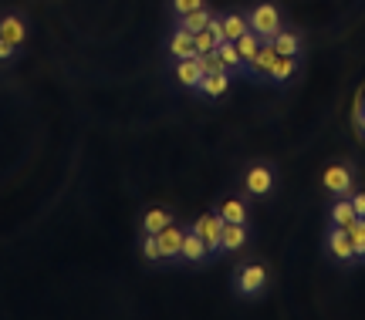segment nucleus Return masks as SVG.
Segmentation results:
<instances>
[{"label":"nucleus","instance_id":"obj_12","mask_svg":"<svg viewBox=\"0 0 365 320\" xmlns=\"http://www.w3.org/2000/svg\"><path fill=\"white\" fill-rule=\"evenodd\" d=\"M173 75H176V81H180L182 88H193L200 85V78H203V68H200V58H180L176 61V68H173Z\"/></svg>","mask_w":365,"mask_h":320},{"label":"nucleus","instance_id":"obj_10","mask_svg":"<svg viewBox=\"0 0 365 320\" xmlns=\"http://www.w3.org/2000/svg\"><path fill=\"white\" fill-rule=\"evenodd\" d=\"M247 240H250L247 223H227L220 236V253H240L247 246Z\"/></svg>","mask_w":365,"mask_h":320},{"label":"nucleus","instance_id":"obj_25","mask_svg":"<svg viewBox=\"0 0 365 320\" xmlns=\"http://www.w3.org/2000/svg\"><path fill=\"white\" fill-rule=\"evenodd\" d=\"M200 58V68H203V75H223L227 71V64H223V58L217 51H210V54H196Z\"/></svg>","mask_w":365,"mask_h":320},{"label":"nucleus","instance_id":"obj_16","mask_svg":"<svg viewBox=\"0 0 365 320\" xmlns=\"http://www.w3.org/2000/svg\"><path fill=\"white\" fill-rule=\"evenodd\" d=\"M298 68H301V58H284V54H277V61H274L267 81H274V85H284V81H291V78L298 75Z\"/></svg>","mask_w":365,"mask_h":320},{"label":"nucleus","instance_id":"obj_22","mask_svg":"<svg viewBox=\"0 0 365 320\" xmlns=\"http://www.w3.org/2000/svg\"><path fill=\"white\" fill-rule=\"evenodd\" d=\"M217 213H220L227 223H247V203H244V199H223Z\"/></svg>","mask_w":365,"mask_h":320},{"label":"nucleus","instance_id":"obj_9","mask_svg":"<svg viewBox=\"0 0 365 320\" xmlns=\"http://www.w3.org/2000/svg\"><path fill=\"white\" fill-rule=\"evenodd\" d=\"M271 44H274V51L284 54V58H301V51H304L301 31H291V27H281V31L271 38Z\"/></svg>","mask_w":365,"mask_h":320},{"label":"nucleus","instance_id":"obj_1","mask_svg":"<svg viewBox=\"0 0 365 320\" xmlns=\"http://www.w3.org/2000/svg\"><path fill=\"white\" fill-rule=\"evenodd\" d=\"M247 24L261 41H271L274 34L284 27L281 24V11H277V4H257V7L247 14Z\"/></svg>","mask_w":365,"mask_h":320},{"label":"nucleus","instance_id":"obj_28","mask_svg":"<svg viewBox=\"0 0 365 320\" xmlns=\"http://www.w3.org/2000/svg\"><path fill=\"white\" fill-rule=\"evenodd\" d=\"M193 41H196V54H210V51H217V41L210 38V31L203 27L200 34H193Z\"/></svg>","mask_w":365,"mask_h":320},{"label":"nucleus","instance_id":"obj_2","mask_svg":"<svg viewBox=\"0 0 365 320\" xmlns=\"http://www.w3.org/2000/svg\"><path fill=\"white\" fill-rule=\"evenodd\" d=\"M223 226H227V219L220 216V213H203V216L196 219L190 230L196 233V236H203V243H207L210 256L220 253V236H223Z\"/></svg>","mask_w":365,"mask_h":320},{"label":"nucleus","instance_id":"obj_26","mask_svg":"<svg viewBox=\"0 0 365 320\" xmlns=\"http://www.w3.org/2000/svg\"><path fill=\"white\" fill-rule=\"evenodd\" d=\"M143 256L149 263H163V253H159V240L153 233H143Z\"/></svg>","mask_w":365,"mask_h":320},{"label":"nucleus","instance_id":"obj_24","mask_svg":"<svg viewBox=\"0 0 365 320\" xmlns=\"http://www.w3.org/2000/svg\"><path fill=\"white\" fill-rule=\"evenodd\" d=\"M328 216H331V223H335V226H349V223H352V219H355L352 199H349V196H341L339 203L331 206V213H328Z\"/></svg>","mask_w":365,"mask_h":320},{"label":"nucleus","instance_id":"obj_14","mask_svg":"<svg viewBox=\"0 0 365 320\" xmlns=\"http://www.w3.org/2000/svg\"><path fill=\"white\" fill-rule=\"evenodd\" d=\"M210 256V250H207V243H203V236H196L193 230H186V236H182V253H180V260L182 263H203Z\"/></svg>","mask_w":365,"mask_h":320},{"label":"nucleus","instance_id":"obj_19","mask_svg":"<svg viewBox=\"0 0 365 320\" xmlns=\"http://www.w3.org/2000/svg\"><path fill=\"white\" fill-rule=\"evenodd\" d=\"M261 44H264V41L257 38L254 31H247V34H240V38H237V51H240V61H244V68L254 61V54L261 51Z\"/></svg>","mask_w":365,"mask_h":320},{"label":"nucleus","instance_id":"obj_20","mask_svg":"<svg viewBox=\"0 0 365 320\" xmlns=\"http://www.w3.org/2000/svg\"><path fill=\"white\" fill-rule=\"evenodd\" d=\"M247 31H250L247 14H223V34H227V41H237Z\"/></svg>","mask_w":365,"mask_h":320},{"label":"nucleus","instance_id":"obj_5","mask_svg":"<svg viewBox=\"0 0 365 320\" xmlns=\"http://www.w3.org/2000/svg\"><path fill=\"white\" fill-rule=\"evenodd\" d=\"M244 189L257 199H267L274 192V169L271 166H250L244 176Z\"/></svg>","mask_w":365,"mask_h":320},{"label":"nucleus","instance_id":"obj_3","mask_svg":"<svg viewBox=\"0 0 365 320\" xmlns=\"http://www.w3.org/2000/svg\"><path fill=\"white\" fill-rule=\"evenodd\" d=\"M325 250L335 263L355 267V250H352V240H349L345 226H335V223H331V230H328V236H325Z\"/></svg>","mask_w":365,"mask_h":320},{"label":"nucleus","instance_id":"obj_17","mask_svg":"<svg viewBox=\"0 0 365 320\" xmlns=\"http://www.w3.org/2000/svg\"><path fill=\"white\" fill-rule=\"evenodd\" d=\"M345 233H349V240H352V250H355V263H365V219L355 216L349 226H345Z\"/></svg>","mask_w":365,"mask_h":320},{"label":"nucleus","instance_id":"obj_8","mask_svg":"<svg viewBox=\"0 0 365 320\" xmlns=\"http://www.w3.org/2000/svg\"><path fill=\"white\" fill-rule=\"evenodd\" d=\"M274 61H277V51H274V44H271V41H264V44H261V51L254 54V61H250L247 68H244V75H247L250 81H264V78L271 75Z\"/></svg>","mask_w":365,"mask_h":320},{"label":"nucleus","instance_id":"obj_6","mask_svg":"<svg viewBox=\"0 0 365 320\" xmlns=\"http://www.w3.org/2000/svg\"><path fill=\"white\" fill-rule=\"evenodd\" d=\"M322 186H325L331 196H349L355 189V179H352V166H328L325 176H322Z\"/></svg>","mask_w":365,"mask_h":320},{"label":"nucleus","instance_id":"obj_30","mask_svg":"<svg viewBox=\"0 0 365 320\" xmlns=\"http://www.w3.org/2000/svg\"><path fill=\"white\" fill-rule=\"evenodd\" d=\"M349 199H352V209H355V216H365V192H349Z\"/></svg>","mask_w":365,"mask_h":320},{"label":"nucleus","instance_id":"obj_32","mask_svg":"<svg viewBox=\"0 0 365 320\" xmlns=\"http://www.w3.org/2000/svg\"><path fill=\"white\" fill-rule=\"evenodd\" d=\"M362 108H365V95H362Z\"/></svg>","mask_w":365,"mask_h":320},{"label":"nucleus","instance_id":"obj_33","mask_svg":"<svg viewBox=\"0 0 365 320\" xmlns=\"http://www.w3.org/2000/svg\"><path fill=\"white\" fill-rule=\"evenodd\" d=\"M362 219H365V216H362Z\"/></svg>","mask_w":365,"mask_h":320},{"label":"nucleus","instance_id":"obj_18","mask_svg":"<svg viewBox=\"0 0 365 320\" xmlns=\"http://www.w3.org/2000/svg\"><path fill=\"white\" fill-rule=\"evenodd\" d=\"M170 223H173V213H166V209H149L143 216V233H153V236H156V233H163Z\"/></svg>","mask_w":365,"mask_h":320},{"label":"nucleus","instance_id":"obj_4","mask_svg":"<svg viewBox=\"0 0 365 320\" xmlns=\"http://www.w3.org/2000/svg\"><path fill=\"white\" fill-rule=\"evenodd\" d=\"M264 287H267V270L261 263H250L237 273V294L244 300H254L257 294H264Z\"/></svg>","mask_w":365,"mask_h":320},{"label":"nucleus","instance_id":"obj_31","mask_svg":"<svg viewBox=\"0 0 365 320\" xmlns=\"http://www.w3.org/2000/svg\"><path fill=\"white\" fill-rule=\"evenodd\" d=\"M14 51H17V48H14L11 41H4V38H0V61H11Z\"/></svg>","mask_w":365,"mask_h":320},{"label":"nucleus","instance_id":"obj_29","mask_svg":"<svg viewBox=\"0 0 365 320\" xmlns=\"http://www.w3.org/2000/svg\"><path fill=\"white\" fill-rule=\"evenodd\" d=\"M207 31H210V38L217 41V48H220L223 41H227V34H223V17H220V14H213V17H210Z\"/></svg>","mask_w":365,"mask_h":320},{"label":"nucleus","instance_id":"obj_21","mask_svg":"<svg viewBox=\"0 0 365 320\" xmlns=\"http://www.w3.org/2000/svg\"><path fill=\"white\" fill-rule=\"evenodd\" d=\"M217 54L223 58V64H227V71L230 75H244V61H240V51H237V41H223L220 48H217Z\"/></svg>","mask_w":365,"mask_h":320},{"label":"nucleus","instance_id":"obj_27","mask_svg":"<svg viewBox=\"0 0 365 320\" xmlns=\"http://www.w3.org/2000/svg\"><path fill=\"white\" fill-rule=\"evenodd\" d=\"M170 4H173V14H176V17H186V14L207 7V0H170Z\"/></svg>","mask_w":365,"mask_h":320},{"label":"nucleus","instance_id":"obj_7","mask_svg":"<svg viewBox=\"0 0 365 320\" xmlns=\"http://www.w3.org/2000/svg\"><path fill=\"white\" fill-rule=\"evenodd\" d=\"M182 236H186V230H180L176 223H170L163 233H156L159 240V253H163V263H176L182 253Z\"/></svg>","mask_w":365,"mask_h":320},{"label":"nucleus","instance_id":"obj_13","mask_svg":"<svg viewBox=\"0 0 365 320\" xmlns=\"http://www.w3.org/2000/svg\"><path fill=\"white\" fill-rule=\"evenodd\" d=\"M196 91H200L203 98H210V102L223 98V95L230 91V71H223V75H203L200 85H196Z\"/></svg>","mask_w":365,"mask_h":320},{"label":"nucleus","instance_id":"obj_23","mask_svg":"<svg viewBox=\"0 0 365 320\" xmlns=\"http://www.w3.org/2000/svg\"><path fill=\"white\" fill-rule=\"evenodd\" d=\"M210 17H213V11L203 7V11H193V14H186V17H176V24L186 27V31H193V34H200V31L210 24Z\"/></svg>","mask_w":365,"mask_h":320},{"label":"nucleus","instance_id":"obj_15","mask_svg":"<svg viewBox=\"0 0 365 320\" xmlns=\"http://www.w3.org/2000/svg\"><path fill=\"white\" fill-rule=\"evenodd\" d=\"M0 38L11 41L14 48H21V44H24V38H27L24 21H21L17 14H7V17H0Z\"/></svg>","mask_w":365,"mask_h":320},{"label":"nucleus","instance_id":"obj_11","mask_svg":"<svg viewBox=\"0 0 365 320\" xmlns=\"http://www.w3.org/2000/svg\"><path fill=\"white\" fill-rule=\"evenodd\" d=\"M170 54L173 61H180V58H193L196 54V41H193V31H186V27H173L170 34Z\"/></svg>","mask_w":365,"mask_h":320}]
</instances>
